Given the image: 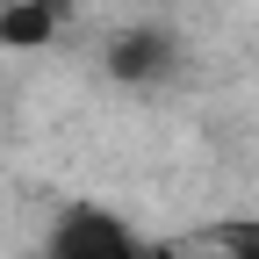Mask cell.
Returning a JSON list of instances; mask_svg holds the SVG:
<instances>
[{"instance_id": "7a4b0ae2", "label": "cell", "mask_w": 259, "mask_h": 259, "mask_svg": "<svg viewBox=\"0 0 259 259\" xmlns=\"http://www.w3.org/2000/svg\"><path fill=\"white\" fill-rule=\"evenodd\" d=\"M58 36V0H0V51H44Z\"/></svg>"}, {"instance_id": "3957f363", "label": "cell", "mask_w": 259, "mask_h": 259, "mask_svg": "<svg viewBox=\"0 0 259 259\" xmlns=\"http://www.w3.org/2000/svg\"><path fill=\"white\" fill-rule=\"evenodd\" d=\"M158 58H166V36H158V29H137V36L115 44V72H122V79H151Z\"/></svg>"}, {"instance_id": "6da1fadb", "label": "cell", "mask_w": 259, "mask_h": 259, "mask_svg": "<svg viewBox=\"0 0 259 259\" xmlns=\"http://www.w3.org/2000/svg\"><path fill=\"white\" fill-rule=\"evenodd\" d=\"M51 259H137V245H130V231L108 209H65L58 238H51Z\"/></svg>"}, {"instance_id": "277c9868", "label": "cell", "mask_w": 259, "mask_h": 259, "mask_svg": "<svg viewBox=\"0 0 259 259\" xmlns=\"http://www.w3.org/2000/svg\"><path fill=\"white\" fill-rule=\"evenodd\" d=\"M223 259H259V223H238V231L223 238Z\"/></svg>"}]
</instances>
